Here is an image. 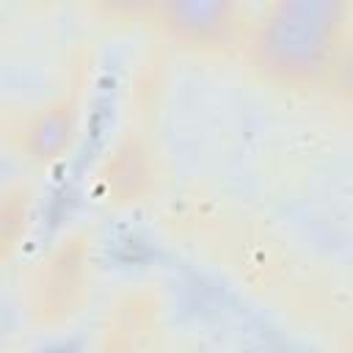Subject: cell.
Instances as JSON below:
<instances>
[{
	"instance_id": "6da1fadb",
	"label": "cell",
	"mask_w": 353,
	"mask_h": 353,
	"mask_svg": "<svg viewBox=\"0 0 353 353\" xmlns=\"http://www.w3.org/2000/svg\"><path fill=\"white\" fill-rule=\"evenodd\" d=\"M94 284V243L88 232L61 237L25 284V312L39 328L72 323L88 303Z\"/></svg>"
},
{
	"instance_id": "7a4b0ae2",
	"label": "cell",
	"mask_w": 353,
	"mask_h": 353,
	"mask_svg": "<svg viewBox=\"0 0 353 353\" xmlns=\"http://www.w3.org/2000/svg\"><path fill=\"white\" fill-rule=\"evenodd\" d=\"M102 196L110 204H135L154 188V160L138 135L121 138L99 168Z\"/></svg>"
},
{
	"instance_id": "3957f363",
	"label": "cell",
	"mask_w": 353,
	"mask_h": 353,
	"mask_svg": "<svg viewBox=\"0 0 353 353\" xmlns=\"http://www.w3.org/2000/svg\"><path fill=\"white\" fill-rule=\"evenodd\" d=\"M36 193L28 182H8L0 188V270L11 265L28 229L33 223Z\"/></svg>"
}]
</instances>
